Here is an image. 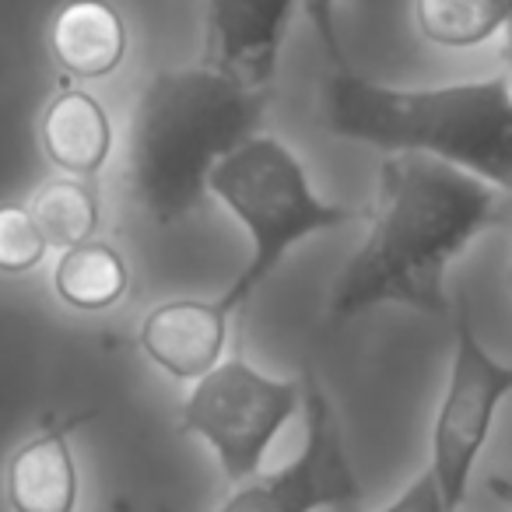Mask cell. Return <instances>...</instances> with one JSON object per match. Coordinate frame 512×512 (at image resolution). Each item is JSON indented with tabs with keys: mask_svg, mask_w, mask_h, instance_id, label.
I'll use <instances>...</instances> for the list:
<instances>
[{
	"mask_svg": "<svg viewBox=\"0 0 512 512\" xmlns=\"http://www.w3.org/2000/svg\"><path fill=\"white\" fill-rule=\"evenodd\" d=\"M130 271L123 253L106 239H88L71 249H60L53 267V292L64 306L81 313L113 309L127 295Z\"/></svg>",
	"mask_w": 512,
	"mask_h": 512,
	"instance_id": "obj_13",
	"label": "cell"
},
{
	"mask_svg": "<svg viewBox=\"0 0 512 512\" xmlns=\"http://www.w3.org/2000/svg\"><path fill=\"white\" fill-rule=\"evenodd\" d=\"M512 0H414L418 32L435 46L467 50L505 29Z\"/></svg>",
	"mask_w": 512,
	"mask_h": 512,
	"instance_id": "obj_15",
	"label": "cell"
},
{
	"mask_svg": "<svg viewBox=\"0 0 512 512\" xmlns=\"http://www.w3.org/2000/svg\"><path fill=\"white\" fill-rule=\"evenodd\" d=\"M299 407L306 414V435H302L299 453L278 470L249 474L246 481H239L242 488L232 491L214 512H344L358 505V477L344 449V432L337 425L320 376L309 365L302 372Z\"/></svg>",
	"mask_w": 512,
	"mask_h": 512,
	"instance_id": "obj_7",
	"label": "cell"
},
{
	"mask_svg": "<svg viewBox=\"0 0 512 512\" xmlns=\"http://www.w3.org/2000/svg\"><path fill=\"white\" fill-rule=\"evenodd\" d=\"M113 512H134V509H130V502H123V498H116V502H113Z\"/></svg>",
	"mask_w": 512,
	"mask_h": 512,
	"instance_id": "obj_19",
	"label": "cell"
},
{
	"mask_svg": "<svg viewBox=\"0 0 512 512\" xmlns=\"http://www.w3.org/2000/svg\"><path fill=\"white\" fill-rule=\"evenodd\" d=\"M207 193L221 200L249 235V256L232 285L218 295V306L235 316L267 285L299 242L337 225L365 221V211L327 204L313 193L309 176L292 148L278 137L253 134L228 151L207 176Z\"/></svg>",
	"mask_w": 512,
	"mask_h": 512,
	"instance_id": "obj_4",
	"label": "cell"
},
{
	"mask_svg": "<svg viewBox=\"0 0 512 512\" xmlns=\"http://www.w3.org/2000/svg\"><path fill=\"white\" fill-rule=\"evenodd\" d=\"M25 207H29L46 246L53 249H71L78 242L95 239V232H99L102 204L92 179H50V183L32 193V200Z\"/></svg>",
	"mask_w": 512,
	"mask_h": 512,
	"instance_id": "obj_14",
	"label": "cell"
},
{
	"mask_svg": "<svg viewBox=\"0 0 512 512\" xmlns=\"http://www.w3.org/2000/svg\"><path fill=\"white\" fill-rule=\"evenodd\" d=\"M344 512H362V509L351 505V509H344ZM376 512H446V505H442L439 484H435V477L428 474V467H425L404 491H400V498H393L390 505H383V509H376Z\"/></svg>",
	"mask_w": 512,
	"mask_h": 512,
	"instance_id": "obj_17",
	"label": "cell"
},
{
	"mask_svg": "<svg viewBox=\"0 0 512 512\" xmlns=\"http://www.w3.org/2000/svg\"><path fill=\"white\" fill-rule=\"evenodd\" d=\"M327 127L390 155L411 151L512 190L509 74L439 88H390L341 67L327 88Z\"/></svg>",
	"mask_w": 512,
	"mask_h": 512,
	"instance_id": "obj_3",
	"label": "cell"
},
{
	"mask_svg": "<svg viewBox=\"0 0 512 512\" xmlns=\"http://www.w3.org/2000/svg\"><path fill=\"white\" fill-rule=\"evenodd\" d=\"M302 4H306V15H309V22H313L316 36H320V43L327 46L330 60H334V64H341V67H348V64H344L341 43H337V25H334V0H302Z\"/></svg>",
	"mask_w": 512,
	"mask_h": 512,
	"instance_id": "obj_18",
	"label": "cell"
},
{
	"mask_svg": "<svg viewBox=\"0 0 512 512\" xmlns=\"http://www.w3.org/2000/svg\"><path fill=\"white\" fill-rule=\"evenodd\" d=\"M232 316L214 299H172L155 306L137 330V348L172 379H200L228 348Z\"/></svg>",
	"mask_w": 512,
	"mask_h": 512,
	"instance_id": "obj_9",
	"label": "cell"
},
{
	"mask_svg": "<svg viewBox=\"0 0 512 512\" xmlns=\"http://www.w3.org/2000/svg\"><path fill=\"white\" fill-rule=\"evenodd\" d=\"M46 239L25 204H0V274L18 278L43 264Z\"/></svg>",
	"mask_w": 512,
	"mask_h": 512,
	"instance_id": "obj_16",
	"label": "cell"
},
{
	"mask_svg": "<svg viewBox=\"0 0 512 512\" xmlns=\"http://www.w3.org/2000/svg\"><path fill=\"white\" fill-rule=\"evenodd\" d=\"M88 414L50 425L11 453L4 495L11 512H74L78 509L81 474L74 460V432Z\"/></svg>",
	"mask_w": 512,
	"mask_h": 512,
	"instance_id": "obj_10",
	"label": "cell"
},
{
	"mask_svg": "<svg viewBox=\"0 0 512 512\" xmlns=\"http://www.w3.org/2000/svg\"><path fill=\"white\" fill-rule=\"evenodd\" d=\"M369 235L341 267L330 316L351 320L376 306H411L442 316L449 309L446 271L491 228L509 221V190L449 162L397 151L379 165Z\"/></svg>",
	"mask_w": 512,
	"mask_h": 512,
	"instance_id": "obj_1",
	"label": "cell"
},
{
	"mask_svg": "<svg viewBox=\"0 0 512 512\" xmlns=\"http://www.w3.org/2000/svg\"><path fill=\"white\" fill-rule=\"evenodd\" d=\"M299 411V386L267 376L242 351L221 355L179 411V432L197 435L214 449L225 481L239 484L260 470L267 449Z\"/></svg>",
	"mask_w": 512,
	"mask_h": 512,
	"instance_id": "obj_5",
	"label": "cell"
},
{
	"mask_svg": "<svg viewBox=\"0 0 512 512\" xmlns=\"http://www.w3.org/2000/svg\"><path fill=\"white\" fill-rule=\"evenodd\" d=\"M512 393V365L495 358L474 334L467 299H456L453 365L442 404L432 425V463L428 474L439 484L446 512H460L474 463L495 425L502 400Z\"/></svg>",
	"mask_w": 512,
	"mask_h": 512,
	"instance_id": "obj_6",
	"label": "cell"
},
{
	"mask_svg": "<svg viewBox=\"0 0 512 512\" xmlns=\"http://www.w3.org/2000/svg\"><path fill=\"white\" fill-rule=\"evenodd\" d=\"M50 50L60 71L71 78H109L127 57V25L106 0H71L53 18Z\"/></svg>",
	"mask_w": 512,
	"mask_h": 512,
	"instance_id": "obj_12",
	"label": "cell"
},
{
	"mask_svg": "<svg viewBox=\"0 0 512 512\" xmlns=\"http://www.w3.org/2000/svg\"><path fill=\"white\" fill-rule=\"evenodd\" d=\"M271 95L211 67L158 71L141 88L127 127V183L162 225L186 218L211 169L256 134Z\"/></svg>",
	"mask_w": 512,
	"mask_h": 512,
	"instance_id": "obj_2",
	"label": "cell"
},
{
	"mask_svg": "<svg viewBox=\"0 0 512 512\" xmlns=\"http://www.w3.org/2000/svg\"><path fill=\"white\" fill-rule=\"evenodd\" d=\"M39 141L64 176L95 179L113 151V120L85 88H60L39 120Z\"/></svg>",
	"mask_w": 512,
	"mask_h": 512,
	"instance_id": "obj_11",
	"label": "cell"
},
{
	"mask_svg": "<svg viewBox=\"0 0 512 512\" xmlns=\"http://www.w3.org/2000/svg\"><path fill=\"white\" fill-rule=\"evenodd\" d=\"M292 8L295 0H207L204 67L267 92Z\"/></svg>",
	"mask_w": 512,
	"mask_h": 512,
	"instance_id": "obj_8",
	"label": "cell"
}]
</instances>
